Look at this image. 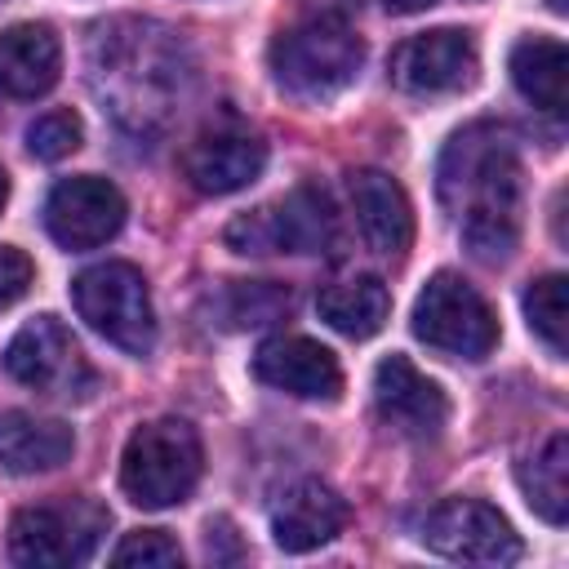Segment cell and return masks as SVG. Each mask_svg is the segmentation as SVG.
I'll return each mask as SVG.
<instances>
[{"instance_id": "obj_1", "label": "cell", "mask_w": 569, "mask_h": 569, "mask_svg": "<svg viewBox=\"0 0 569 569\" xmlns=\"http://www.w3.org/2000/svg\"><path fill=\"white\" fill-rule=\"evenodd\" d=\"M445 213L480 262H507L520 244V156L502 124L476 120L458 129L436 169Z\"/></svg>"}, {"instance_id": "obj_2", "label": "cell", "mask_w": 569, "mask_h": 569, "mask_svg": "<svg viewBox=\"0 0 569 569\" xmlns=\"http://www.w3.org/2000/svg\"><path fill=\"white\" fill-rule=\"evenodd\" d=\"M360 62H365V40L338 13L302 18L284 27L267 49L271 80L293 102H311V107L338 98L360 76Z\"/></svg>"}, {"instance_id": "obj_3", "label": "cell", "mask_w": 569, "mask_h": 569, "mask_svg": "<svg viewBox=\"0 0 569 569\" xmlns=\"http://www.w3.org/2000/svg\"><path fill=\"white\" fill-rule=\"evenodd\" d=\"M204 471V449L191 422L182 418H156L142 422L120 458V489L133 507L160 511L182 502Z\"/></svg>"}, {"instance_id": "obj_4", "label": "cell", "mask_w": 569, "mask_h": 569, "mask_svg": "<svg viewBox=\"0 0 569 569\" xmlns=\"http://www.w3.org/2000/svg\"><path fill=\"white\" fill-rule=\"evenodd\" d=\"M333 231H338V218H333L329 191L316 182H302L280 200L231 218L222 240L231 253L267 258V253H320L333 244Z\"/></svg>"}, {"instance_id": "obj_5", "label": "cell", "mask_w": 569, "mask_h": 569, "mask_svg": "<svg viewBox=\"0 0 569 569\" xmlns=\"http://www.w3.org/2000/svg\"><path fill=\"white\" fill-rule=\"evenodd\" d=\"M71 302L80 320L102 333L111 347L129 356H147L156 347V311L147 280L133 262H98L71 280Z\"/></svg>"}, {"instance_id": "obj_6", "label": "cell", "mask_w": 569, "mask_h": 569, "mask_svg": "<svg viewBox=\"0 0 569 569\" xmlns=\"http://www.w3.org/2000/svg\"><path fill=\"white\" fill-rule=\"evenodd\" d=\"M107 533V511L93 498H53L22 507L9 525L13 565L31 569H71L84 565Z\"/></svg>"}, {"instance_id": "obj_7", "label": "cell", "mask_w": 569, "mask_h": 569, "mask_svg": "<svg viewBox=\"0 0 569 569\" xmlns=\"http://www.w3.org/2000/svg\"><path fill=\"white\" fill-rule=\"evenodd\" d=\"M4 373L49 400H89L98 387L93 365L58 316H36L4 347Z\"/></svg>"}, {"instance_id": "obj_8", "label": "cell", "mask_w": 569, "mask_h": 569, "mask_svg": "<svg viewBox=\"0 0 569 569\" xmlns=\"http://www.w3.org/2000/svg\"><path fill=\"white\" fill-rule=\"evenodd\" d=\"M413 333L445 351V356H462V360H485L498 347V320L489 311V302L453 271H436L427 280V289L413 302Z\"/></svg>"}, {"instance_id": "obj_9", "label": "cell", "mask_w": 569, "mask_h": 569, "mask_svg": "<svg viewBox=\"0 0 569 569\" xmlns=\"http://www.w3.org/2000/svg\"><path fill=\"white\" fill-rule=\"evenodd\" d=\"M418 538L427 542V551L462 565H516L525 556L507 516L480 498H445L427 511Z\"/></svg>"}, {"instance_id": "obj_10", "label": "cell", "mask_w": 569, "mask_h": 569, "mask_svg": "<svg viewBox=\"0 0 569 569\" xmlns=\"http://www.w3.org/2000/svg\"><path fill=\"white\" fill-rule=\"evenodd\" d=\"M476 67H480L476 40L453 27L400 40L387 62L396 89H405V93H458L476 80Z\"/></svg>"}, {"instance_id": "obj_11", "label": "cell", "mask_w": 569, "mask_h": 569, "mask_svg": "<svg viewBox=\"0 0 569 569\" xmlns=\"http://www.w3.org/2000/svg\"><path fill=\"white\" fill-rule=\"evenodd\" d=\"M124 213L129 209L116 182L98 173H80L49 191L44 227L62 249H93V244H107L124 227Z\"/></svg>"}, {"instance_id": "obj_12", "label": "cell", "mask_w": 569, "mask_h": 569, "mask_svg": "<svg viewBox=\"0 0 569 569\" xmlns=\"http://www.w3.org/2000/svg\"><path fill=\"white\" fill-rule=\"evenodd\" d=\"M262 169H267V142L240 124H213L196 133L182 151V178L200 196L244 191L249 182H258Z\"/></svg>"}, {"instance_id": "obj_13", "label": "cell", "mask_w": 569, "mask_h": 569, "mask_svg": "<svg viewBox=\"0 0 569 569\" xmlns=\"http://www.w3.org/2000/svg\"><path fill=\"white\" fill-rule=\"evenodd\" d=\"M373 405L382 422H391L409 440H436L449 422L445 391L405 356H387L373 369Z\"/></svg>"}, {"instance_id": "obj_14", "label": "cell", "mask_w": 569, "mask_h": 569, "mask_svg": "<svg viewBox=\"0 0 569 569\" xmlns=\"http://www.w3.org/2000/svg\"><path fill=\"white\" fill-rule=\"evenodd\" d=\"M253 378L298 396V400H338L342 396V369L329 347L302 333H276L253 356Z\"/></svg>"}, {"instance_id": "obj_15", "label": "cell", "mask_w": 569, "mask_h": 569, "mask_svg": "<svg viewBox=\"0 0 569 569\" xmlns=\"http://www.w3.org/2000/svg\"><path fill=\"white\" fill-rule=\"evenodd\" d=\"M347 502L325 480H298L271 502V538L280 551H316L347 529Z\"/></svg>"}, {"instance_id": "obj_16", "label": "cell", "mask_w": 569, "mask_h": 569, "mask_svg": "<svg viewBox=\"0 0 569 569\" xmlns=\"http://www.w3.org/2000/svg\"><path fill=\"white\" fill-rule=\"evenodd\" d=\"M347 187H351V209H356L365 244L382 258H405L413 240V209H409L405 187L382 169H356Z\"/></svg>"}, {"instance_id": "obj_17", "label": "cell", "mask_w": 569, "mask_h": 569, "mask_svg": "<svg viewBox=\"0 0 569 569\" xmlns=\"http://www.w3.org/2000/svg\"><path fill=\"white\" fill-rule=\"evenodd\" d=\"M62 44L44 22H18L0 31V98L27 102L58 84Z\"/></svg>"}, {"instance_id": "obj_18", "label": "cell", "mask_w": 569, "mask_h": 569, "mask_svg": "<svg viewBox=\"0 0 569 569\" xmlns=\"http://www.w3.org/2000/svg\"><path fill=\"white\" fill-rule=\"evenodd\" d=\"M76 436L67 422L58 418H36L22 409H4L0 413V467L13 476H36V471H53L71 458Z\"/></svg>"}, {"instance_id": "obj_19", "label": "cell", "mask_w": 569, "mask_h": 569, "mask_svg": "<svg viewBox=\"0 0 569 569\" xmlns=\"http://www.w3.org/2000/svg\"><path fill=\"white\" fill-rule=\"evenodd\" d=\"M316 311L347 338H373L391 316V293L378 276H347L316 293Z\"/></svg>"}, {"instance_id": "obj_20", "label": "cell", "mask_w": 569, "mask_h": 569, "mask_svg": "<svg viewBox=\"0 0 569 569\" xmlns=\"http://www.w3.org/2000/svg\"><path fill=\"white\" fill-rule=\"evenodd\" d=\"M511 84L547 116H565V71L569 53L556 36H525L511 49Z\"/></svg>"}, {"instance_id": "obj_21", "label": "cell", "mask_w": 569, "mask_h": 569, "mask_svg": "<svg viewBox=\"0 0 569 569\" xmlns=\"http://www.w3.org/2000/svg\"><path fill=\"white\" fill-rule=\"evenodd\" d=\"M520 493L525 502L547 520V525H565L569 516V436L551 431L520 467H516Z\"/></svg>"}, {"instance_id": "obj_22", "label": "cell", "mask_w": 569, "mask_h": 569, "mask_svg": "<svg viewBox=\"0 0 569 569\" xmlns=\"http://www.w3.org/2000/svg\"><path fill=\"white\" fill-rule=\"evenodd\" d=\"M293 293L284 284L271 280H231L218 298H213V320L222 329H258V325H276L280 316H289Z\"/></svg>"}, {"instance_id": "obj_23", "label": "cell", "mask_w": 569, "mask_h": 569, "mask_svg": "<svg viewBox=\"0 0 569 569\" xmlns=\"http://www.w3.org/2000/svg\"><path fill=\"white\" fill-rule=\"evenodd\" d=\"M565 276H538L529 289H525V316H529V329L542 338V347L551 356H565V333H569V320H565Z\"/></svg>"}, {"instance_id": "obj_24", "label": "cell", "mask_w": 569, "mask_h": 569, "mask_svg": "<svg viewBox=\"0 0 569 569\" xmlns=\"http://www.w3.org/2000/svg\"><path fill=\"white\" fill-rule=\"evenodd\" d=\"M111 565H120V569H178L182 547L164 529H133L111 551Z\"/></svg>"}, {"instance_id": "obj_25", "label": "cell", "mask_w": 569, "mask_h": 569, "mask_svg": "<svg viewBox=\"0 0 569 569\" xmlns=\"http://www.w3.org/2000/svg\"><path fill=\"white\" fill-rule=\"evenodd\" d=\"M80 138H84V129H80L76 111H44L27 129V147L36 160H62L80 147Z\"/></svg>"}, {"instance_id": "obj_26", "label": "cell", "mask_w": 569, "mask_h": 569, "mask_svg": "<svg viewBox=\"0 0 569 569\" xmlns=\"http://www.w3.org/2000/svg\"><path fill=\"white\" fill-rule=\"evenodd\" d=\"M31 276H36L31 258L22 249H13V244H0V311L13 307L31 289Z\"/></svg>"}, {"instance_id": "obj_27", "label": "cell", "mask_w": 569, "mask_h": 569, "mask_svg": "<svg viewBox=\"0 0 569 569\" xmlns=\"http://www.w3.org/2000/svg\"><path fill=\"white\" fill-rule=\"evenodd\" d=\"M204 556L213 565H236L240 560V538H236L231 520H209V529H204Z\"/></svg>"}, {"instance_id": "obj_28", "label": "cell", "mask_w": 569, "mask_h": 569, "mask_svg": "<svg viewBox=\"0 0 569 569\" xmlns=\"http://www.w3.org/2000/svg\"><path fill=\"white\" fill-rule=\"evenodd\" d=\"M369 4H378L382 13H422V9H431L436 0H369Z\"/></svg>"}, {"instance_id": "obj_29", "label": "cell", "mask_w": 569, "mask_h": 569, "mask_svg": "<svg viewBox=\"0 0 569 569\" xmlns=\"http://www.w3.org/2000/svg\"><path fill=\"white\" fill-rule=\"evenodd\" d=\"M4 196H9V178H4V169H0V209H4Z\"/></svg>"}]
</instances>
